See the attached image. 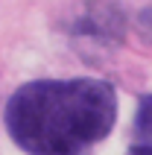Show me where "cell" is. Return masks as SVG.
<instances>
[{"mask_svg": "<svg viewBox=\"0 0 152 155\" xmlns=\"http://www.w3.org/2000/svg\"><path fill=\"white\" fill-rule=\"evenodd\" d=\"M114 120L117 97L102 79H38L6 103V129L26 155H85Z\"/></svg>", "mask_w": 152, "mask_h": 155, "instance_id": "6da1fadb", "label": "cell"}, {"mask_svg": "<svg viewBox=\"0 0 152 155\" xmlns=\"http://www.w3.org/2000/svg\"><path fill=\"white\" fill-rule=\"evenodd\" d=\"M135 135H137V140H140V147H149L152 149V94L140 97V103H137Z\"/></svg>", "mask_w": 152, "mask_h": 155, "instance_id": "7a4b0ae2", "label": "cell"}, {"mask_svg": "<svg viewBox=\"0 0 152 155\" xmlns=\"http://www.w3.org/2000/svg\"><path fill=\"white\" fill-rule=\"evenodd\" d=\"M129 155H152V149H149V147H135Z\"/></svg>", "mask_w": 152, "mask_h": 155, "instance_id": "3957f363", "label": "cell"}]
</instances>
